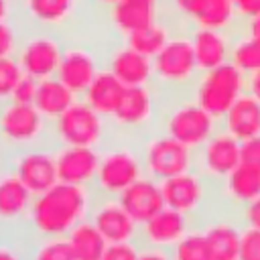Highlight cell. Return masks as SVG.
<instances>
[{
  "mask_svg": "<svg viewBox=\"0 0 260 260\" xmlns=\"http://www.w3.org/2000/svg\"><path fill=\"white\" fill-rule=\"evenodd\" d=\"M6 165H8V152L0 146V173L6 169Z\"/></svg>",
  "mask_w": 260,
  "mask_h": 260,
  "instance_id": "50",
  "label": "cell"
},
{
  "mask_svg": "<svg viewBox=\"0 0 260 260\" xmlns=\"http://www.w3.org/2000/svg\"><path fill=\"white\" fill-rule=\"evenodd\" d=\"M187 30H189V39L193 45L199 71H207L230 61L232 45L236 37L234 30H217V28H203V26H191Z\"/></svg>",
  "mask_w": 260,
  "mask_h": 260,
  "instance_id": "24",
  "label": "cell"
},
{
  "mask_svg": "<svg viewBox=\"0 0 260 260\" xmlns=\"http://www.w3.org/2000/svg\"><path fill=\"white\" fill-rule=\"evenodd\" d=\"M106 20L112 32H116L118 41L128 39L130 35L146 28L160 16H165L162 6L148 4L142 0H120L106 12Z\"/></svg>",
  "mask_w": 260,
  "mask_h": 260,
  "instance_id": "23",
  "label": "cell"
},
{
  "mask_svg": "<svg viewBox=\"0 0 260 260\" xmlns=\"http://www.w3.org/2000/svg\"><path fill=\"white\" fill-rule=\"evenodd\" d=\"M219 126L240 142L252 136H260V102L246 91L225 112V116L219 120Z\"/></svg>",
  "mask_w": 260,
  "mask_h": 260,
  "instance_id": "26",
  "label": "cell"
},
{
  "mask_svg": "<svg viewBox=\"0 0 260 260\" xmlns=\"http://www.w3.org/2000/svg\"><path fill=\"white\" fill-rule=\"evenodd\" d=\"M138 148L144 165V175L165 181L185 171L195 169V150L154 128L138 138Z\"/></svg>",
  "mask_w": 260,
  "mask_h": 260,
  "instance_id": "10",
  "label": "cell"
},
{
  "mask_svg": "<svg viewBox=\"0 0 260 260\" xmlns=\"http://www.w3.org/2000/svg\"><path fill=\"white\" fill-rule=\"evenodd\" d=\"M22 37H24V24L18 18L0 22V59L16 57Z\"/></svg>",
  "mask_w": 260,
  "mask_h": 260,
  "instance_id": "35",
  "label": "cell"
},
{
  "mask_svg": "<svg viewBox=\"0 0 260 260\" xmlns=\"http://www.w3.org/2000/svg\"><path fill=\"white\" fill-rule=\"evenodd\" d=\"M37 87H39V79L30 77V75H22L14 89H12V95H10V102H16V104H35V95H37Z\"/></svg>",
  "mask_w": 260,
  "mask_h": 260,
  "instance_id": "40",
  "label": "cell"
},
{
  "mask_svg": "<svg viewBox=\"0 0 260 260\" xmlns=\"http://www.w3.org/2000/svg\"><path fill=\"white\" fill-rule=\"evenodd\" d=\"M28 260H77L67 238H30Z\"/></svg>",
  "mask_w": 260,
  "mask_h": 260,
  "instance_id": "33",
  "label": "cell"
},
{
  "mask_svg": "<svg viewBox=\"0 0 260 260\" xmlns=\"http://www.w3.org/2000/svg\"><path fill=\"white\" fill-rule=\"evenodd\" d=\"M18 18V0H0V22Z\"/></svg>",
  "mask_w": 260,
  "mask_h": 260,
  "instance_id": "46",
  "label": "cell"
},
{
  "mask_svg": "<svg viewBox=\"0 0 260 260\" xmlns=\"http://www.w3.org/2000/svg\"><path fill=\"white\" fill-rule=\"evenodd\" d=\"M89 221L100 230L108 244L122 242H138L140 225L132 219V215L124 209L118 197H102L98 195L93 207L89 211Z\"/></svg>",
  "mask_w": 260,
  "mask_h": 260,
  "instance_id": "18",
  "label": "cell"
},
{
  "mask_svg": "<svg viewBox=\"0 0 260 260\" xmlns=\"http://www.w3.org/2000/svg\"><path fill=\"white\" fill-rule=\"evenodd\" d=\"M114 136L106 116L95 112L87 102L77 98L55 122H51V144L55 146H89L102 148Z\"/></svg>",
  "mask_w": 260,
  "mask_h": 260,
  "instance_id": "5",
  "label": "cell"
},
{
  "mask_svg": "<svg viewBox=\"0 0 260 260\" xmlns=\"http://www.w3.org/2000/svg\"><path fill=\"white\" fill-rule=\"evenodd\" d=\"M30 238L26 234L0 232V260H28Z\"/></svg>",
  "mask_w": 260,
  "mask_h": 260,
  "instance_id": "36",
  "label": "cell"
},
{
  "mask_svg": "<svg viewBox=\"0 0 260 260\" xmlns=\"http://www.w3.org/2000/svg\"><path fill=\"white\" fill-rule=\"evenodd\" d=\"M203 26V28H217V30H238L242 26L234 0H201L197 6L189 28Z\"/></svg>",
  "mask_w": 260,
  "mask_h": 260,
  "instance_id": "29",
  "label": "cell"
},
{
  "mask_svg": "<svg viewBox=\"0 0 260 260\" xmlns=\"http://www.w3.org/2000/svg\"><path fill=\"white\" fill-rule=\"evenodd\" d=\"M240 260H260V230L242 225Z\"/></svg>",
  "mask_w": 260,
  "mask_h": 260,
  "instance_id": "39",
  "label": "cell"
},
{
  "mask_svg": "<svg viewBox=\"0 0 260 260\" xmlns=\"http://www.w3.org/2000/svg\"><path fill=\"white\" fill-rule=\"evenodd\" d=\"M104 67L126 87L148 85L154 81L152 59L132 49L126 41H116L108 51H104Z\"/></svg>",
  "mask_w": 260,
  "mask_h": 260,
  "instance_id": "20",
  "label": "cell"
},
{
  "mask_svg": "<svg viewBox=\"0 0 260 260\" xmlns=\"http://www.w3.org/2000/svg\"><path fill=\"white\" fill-rule=\"evenodd\" d=\"M162 100L165 95L154 83L126 87L118 110L110 118L114 134L138 140L146 132L154 130L158 124Z\"/></svg>",
  "mask_w": 260,
  "mask_h": 260,
  "instance_id": "7",
  "label": "cell"
},
{
  "mask_svg": "<svg viewBox=\"0 0 260 260\" xmlns=\"http://www.w3.org/2000/svg\"><path fill=\"white\" fill-rule=\"evenodd\" d=\"M51 142V122L32 104H0V146L10 154Z\"/></svg>",
  "mask_w": 260,
  "mask_h": 260,
  "instance_id": "8",
  "label": "cell"
},
{
  "mask_svg": "<svg viewBox=\"0 0 260 260\" xmlns=\"http://www.w3.org/2000/svg\"><path fill=\"white\" fill-rule=\"evenodd\" d=\"M140 177H144V165L138 140L114 134L100 148V165L93 183L95 195L118 197Z\"/></svg>",
  "mask_w": 260,
  "mask_h": 260,
  "instance_id": "2",
  "label": "cell"
},
{
  "mask_svg": "<svg viewBox=\"0 0 260 260\" xmlns=\"http://www.w3.org/2000/svg\"><path fill=\"white\" fill-rule=\"evenodd\" d=\"M138 260H173L169 250H160V248H150V246H140V254Z\"/></svg>",
  "mask_w": 260,
  "mask_h": 260,
  "instance_id": "45",
  "label": "cell"
},
{
  "mask_svg": "<svg viewBox=\"0 0 260 260\" xmlns=\"http://www.w3.org/2000/svg\"><path fill=\"white\" fill-rule=\"evenodd\" d=\"M240 28H244L246 32H250V35H254V37H260V16L246 20V22H244Z\"/></svg>",
  "mask_w": 260,
  "mask_h": 260,
  "instance_id": "48",
  "label": "cell"
},
{
  "mask_svg": "<svg viewBox=\"0 0 260 260\" xmlns=\"http://www.w3.org/2000/svg\"><path fill=\"white\" fill-rule=\"evenodd\" d=\"M85 0H18V20L26 28L59 32L73 26Z\"/></svg>",
  "mask_w": 260,
  "mask_h": 260,
  "instance_id": "15",
  "label": "cell"
},
{
  "mask_svg": "<svg viewBox=\"0 0 260 260\" xmlns=\"http://www.w3.org/2000/svg\"><path fill=\"white\" fill-rule=\"evenodd\" d=\"M240 223L244 228H252V230H260V197H256L254 201H250L248 205H244L242 209L236 211Z\"/></svg>",
  "mask_w": 260,
  "mask_h": 260,
  "instance_id": "43",
  "label": "cell"
},
{
  "mask_svg": "<svg viewBox=\"0 0 260 260\" xmlns=\"http://www.w3.org/2000/svg\"><path fill=\"white\" fill-rule=\"evenodd\" d=\"M95 197L93 187L55 183L35 195L24 234L28 238H65L77 223L89 219Z\"/></svg>",
  "mask_w": 260,
  "mask_h": 260,
  "instance_id": "1",
  "label": "cell"
},
{
  "mask_svg": "<svg viewBox=\"0 0 260 260\" xmlns=\"http://www.w3.org/2000/svg\"><path fill=\"white\" fill-rule=\"evenodd\" d=\"M165 205L189 215L195 223L217 209L215 185L205 179L197 169L185 171L171 179L160 181Z\"/></svg>",
  "mask_w": 260,
  "mask_h": 260,
  "instance_id": "9",
  "label": "cell"
},
{
  "mask_svg": "<svg viewBox=\"0 0 260 260\" xmlns=\"http://www.w3.org/2000/svg\"><path fill=\"white\" fill-rule=\"evenodd\" d=\"M199 4L201 0H162V10L179 28H189Z\"/></svg>",
  "mask_w": 260,
  "mask_h": 260,
  "instance_id": "38",
  "label": "cell"
},
{
  "mask_svg": "<svg viewBox=\"0 0 260 260\" xmlns=\"http://www.w3.org/2000/svg\"><path fill=\"white\" fill-rule=\"evenodd\" d=\"M126 91V85L106 67L93 77V81L87 85V89L81 93V100L87 102L95 112L106 116L108 120L118 110L122 95Z\"/></svg>",
  "mask_w": 260,
  "mask_h": 260,
  "instance_id": "27",
  "label": "cell"
},
{
  "mask_svg": "<svg viewBox=\"0 0 260 260\" xmlns=\"http://www.w3.org/2000/svg\"><path fill=\"white\" fill-rule=\"evenodd\" d=\"M173 260H211L207 240L199 225H195L181 242H177L171 250Z\"/></svg>",
  "mask_w": 260,
  "mask_h": 260,
  "instance_id": "34",
  "label": "cell"
},
{
  "mask_svg": "<svg viewBox=\"0 0 260 260\" xmlns=\"http://www.w3.org/2000/svg\"><path fill=\"white\" fill-rule=\"evenodd\" d=\"M140 242H122V244H108V250L102 260H138Z\"/></svg>",
  "mask_w": 260,
  "mask_h": 260,
  "instance_id": "41",
  "label": "cell"
},
{
  "mask_svg": "<svg viewBox=\"0 0 260 260\" xmlns=\"http://www.w3.org/2000/svg\"><path fill=\"white\" fill-rule=\"evenodd\" d=\"M230 61L246 75L260 71V37H254L244 28H238L234 37Z\"/></svg>",
  "mask_w": 260,
  "mask_h": 260,
  "instance_id": "32",
  "label": "cell"
},
{
  "mask_svg": "<svg viewBox=\"0 0 260 260\" xmlns=\"http://www.w3.org/2000/svg\"><path fill=\"white\" fill-rule=\"evenodd\" d=\"M154 85L162 95L187 93L199 75L187 28H177L171 41L152 57Z\"/></svg>",
  "mask_w": 260,
  "mask_h": 260,
  "instance_id": "4",
  "label": "cell"
},
{
  "mask_svg": "<svg viewBox=\"0 0 260 260\" xmlns=\"http://www.w3.org/2000/svg\"><path fill=\"white\" fill-rule=\"evenodd\" d=\"M22 75H24V71L18 65L16 57H4V59H0V104L10 102L12 89H14L16 81Z\"/></svg>",
  "mask_w": 260,
  "mask_h": 260,
  "instance_id": "37",
  "label": "cell"
},
{
  "mask_svg": "<svg viewBox=\"0 0 260 260\" xmlns=\"http://www.w3.org/2000/svg\"><path fill=\"white\" fill-rule=\"evenodd\" d=\"M85 2H87V6H91V8H95V10L106 12L108 8H112L114 4H118L120 0H85Z\"/></svg>",
  "mask_w": 260,
  "mask_h": 260,
  "instance_id": "49",
  "label": "cell"
},
{
  "mask_svg": "<svg viewBox=\"0 0 260 260\" xmlns=\"http://www.w3.org/2000/svg\"><path fill=\"white\" fill-rule=\"evenodd\" d=\"M238 2H240V0H234V4H238Z\"/></svg>",
  "mask_w": 260,
  "mask_h": 260,
  "instance_id": "52",
  "label": "cell"
},
{
  "mask_svg": "<svg viewBox=\"0 0 260 260\" xmlns=\"http://www.w3.org/2000/svg\"><path fill=\"white\" fill-rule=\"evenodd\" d=\"M6 167L24 183L32 195H39L59 183L55 146L51 142L10 152Z\"/></svg>",
  "mask_w": 260,
  "mask_h": 260,
  "instance_id": "12",
  "label": "cell"
},
{
  "mask_svg": "<svg viewBox=\"0 0 260 260\" xmlns=\"http://www.w3.org/2000/svg\"><path fill=\"white\" fill-rule=\"evenodd\" d=\"M240 160L254 169H260V136H252L240 142Z\"/></svg>",
  "mask_w": 260,
  "mask_h": 260,
  "instance_id": "42",
  "label": "cell"
},
{
  "mask_svg": "<svg viewBox=\"0 0 260 260\" xmlns=\"http://www.w3.org/2000/svg\"><path fill=\"white\" fill-rule=\"evenodd\" d=\"M197 223L171 207H162L156 215H152L148 221L140 223L138 230V242L140 246H150V248H160V250H171L177 242H181Z\"/></svg>",
  "mask_w": 260,
  "mask_h": 260,
  "instance_id": "19",
  "label": "cell"
},
{
  "mask_svg": "<svg viewBox=\"0 0 260 260\" xmlns=\"http://www.w3.org/2000/svg\"><path fill=\"white\" fill-rule=\"evenodd\" d=\"M79 95H75L57 75L39 79L37 95H35V108L41 112V116L47 122H55Z\"/></svg>",
  "mask_w": 260,
  "mask_h": 260,
  "instance_id": "28",
  "label": "cell"
},
{
  "mask_svg": "<svg viewBox=\"0 0 260 260\" xmlns=\"http://www.w3.org/2000/svg\"><path fill=\"white\" fill-rule=\"evenodd\" d=\"M240 162V140L221 126L195 150V169L213 185L221 183Z\"/></svg>",
  "mask_w": 260,
  "mask_h": 260,
  "instance_id": "14",
  "label": "cell"
},
{
  "mask_svg": "<svg viewBox=\"0 0 260 260\" xmlns=\"http://www.w3.org/2000/svg\"><path fill=\"white\" fill-rule=\"evenodd\" d=\"M55 158H57V177L61 183L93 187L100 165V148L55 146Z\"/></svg>",
  "mask_w": 260,
  "mask_h": 260,
  "instance_id": "21",
  "label": "cell"
},
{
  "mask_svg": "<svg viewBox=\"0 0 260 260\" xmlns=\"http://www.w3.org/2000/svg\"><path fill=\"white\" fill-rule=\"evenodd\" d=\"M217 207L238 211L256 197H260V169L240 162L221 183L215 185Z\"/></svg>",
  "mask_w": 260,
  "mask_h": 260,
  "instance_id": "22",
  "label": "cell"
},
{
  "mask_svg": "<svg viewBox=\"0 0 260 260\" xmlns=\"http://www.w3.org/2000/svg\"><path fill=\"white\" fill-rule=\"evenodd\" d=\"M67 37L43 28H26L16 53V61L22 71L35 79L57 75Z\"/></svg>",
  "mask_w": 260,
  "mask_h": 260,
  "instance_id": "11",
  "label": "cell"
},
{
  "mask_svg": "<svg viewBox=\"0 0 260 260\" xmlns=\"http://www.w3.org/2000/svg\"><path fill=\"white\" fill-rule=\"evenodd\" d=\"M156 128L189 146L191 150H197L219 128V120L203 110L187 91L165 95Z\"/></svg>",
  "mask_w": 260,
  "mask_h": 260,
  "instance_id": "3",
  "label": "cell"
},
{
  "mask_svg": "<svg viewBox=\"0 0 260 260\" xmlns=\"http://www.w3.org/2000/svg\"><path fill=\"white\" fill-rule=\"evenodd\" d=\"M65 238L77 260H102L108 250L106 238L89 219L77 223Z\"/></svg>",
  "mask_w": 260,
  "mask_h": 260,
  "instance_id": "31",
  "label": "cell"
},
{
  "mask_svg": "<svg viewBox=\"0 0 260 260\" xmlns=\"http://www.w3.org/2000/svg\"><path fill=\"white\" fill-rule=\"evenodd\" d=\"M197 225L207 240L211 260H240L242 223L234 211L217 207Z\"/></svg>",
  "mask_w": 260,
  "mask_h": 260,
  "instance_id": "16",
  "label": "cell"
},
{
  "mask_svg": "<svg viewBox=\"0 0 260 260\" xmlns=\"http://www.w3.org/2000/svg\"><path fill=\"white\" fill-rule=\"evenodd\" d=\"M236 10L240 16V22L244 24L246 20L260 16V0H240L236 4Z\"/></svg>",
  "mask_w": 260,
  "mask_h": 260,
  "instance_id": "44",
  "label": "cell"
},
{
  "mask_svg": "<svg viewBox=\"0 0 260 260\" xmlns=\"http://www.w3.org/2000/svg\"><path fill=\"white\" fill-rule=\"evenodd\" d=\"M246 81L248 75L242 73L232 61H228L213 69L199 71L189 89V95L215 120H221L225 112L238 102V98L246 93Z\"/></svg>",
  "mask_w": 260,
  "mask_h": 260,
  "instance_id": "6",
  "label": "cell"
},
{
  "mask_svg": "<svg viewBox=\"0 0 260 260\" xmlns=\"http://www.w3.org/2000/svg\"><path fill=\"white\" fill-rule=\"evenodd\" d=\"M118 199H120L124 209L132 215V219L138 225L148 221L162 207H167L165 205V197H162L160 181H156V179H152L148 175H144L136 183H132L126 191H122L118 195Z\"/></svg>",
  "mask_w": 260,
  "mask_h": 260,
  "instance_id": "25",
  "label": "cell"
},
{
  "mask_svg": "<svg viewBox=\"0 0 260 260\" xmlns=\"http://www.w3.org/2000/svg\"><path fill=\"white\" fill-rule=\"evenodd\" d=\"M246 91L250 95H254L258 102H260V71L248 75V81H246Z\"/></svg>",
  "mask_w": 260,
  "mask_h": 260,
  "instance_id": "47",
  "label": "cell"
},
{
  "mask_svg": "<svg viewBox=\"0 0 260 260\" xmlns=\"http://www.w3.org/2000/svg\"><path fill=\"white\" fill-rule=\"evenodd\" d=\"M142 2H148V4H156V6H162V0H142Z\"/></svg>",
  "mask_w": 260,
  "mask_h": 260,
  "instance_id": "51",
  "label": "cell"
},
{
  "mask_svg": "<svg viewBox=\"0 0 260 260\" xmlns=\"http://www.w3.org/2000/svg\"><path fill=\"white\" fill-rule=\"evenodd\" d=\"M104 69V53H100L89 43H83L79 39H67L63 57L57 69V77L75 93L81 98V93L87 89V85L93 81V77Z\"/></svg>",
  "mask_w": 260,
  "mask_h": 260,
  "instance_id": "13",
  "label": "cell"
},
{
  "mask_svg": "<svg viewBox=\"0 0 260 260\" xmlns=\"http://www.w3.org/2000/svg\"><path fill=\"white\" fill-rule=\"evenodd\" d=\"M35 195L6 167L0 173V232L24 234Z\"/></svg>",
  "mask_w": 260,
  "mask_h": 260,
  "instance_id": "17",
  "label": "cell"
},
{
  "mask_svg": "<svg viewBox=\"0 0 260 260\" xmlns=\"http://www.w3.org/2000/svg\"><path fill=\"white\" fill-rule=\"evenodd\" d=\"M177 24L165 14V16H160L158 20H154L152 24H148L146 28H142V30H138V32H134V35H130L128 39H124L132 49H136L138 53H142V55H146V57H154L169 41H171V37L177 32Z\"/></svg>",
  "mask_w": 260,
  "mask_h": 260,
  "instance_id": "30",
  "label": "cell"
}]
</instances>
